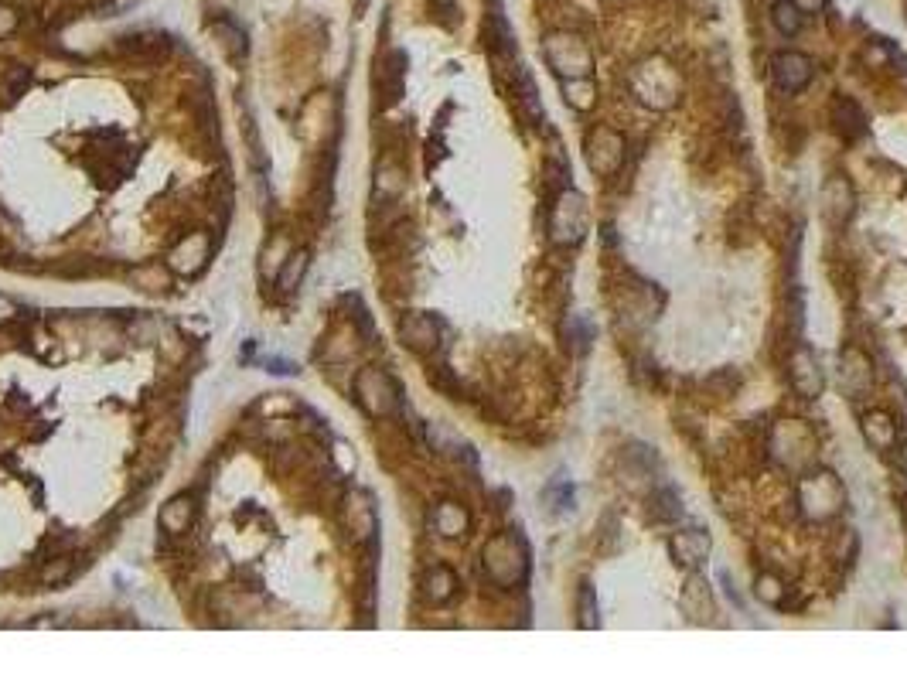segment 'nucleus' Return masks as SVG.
Wrapping results in <instances>:
<instances>
[{
    "mask_svg": "<svg viewBox=\"0 0 907 682\" xmlns=\"http://www.w3.org/2000/svg\"><path fill=\"white\" fill-rule=\"evenodd\" d=\"M430 526L437 529V536L444 539H461L471 529V515L461 502H440L434 515H430Z\"/></svg>",
    "mask_w": 907,
    "mask_h": 682,
    "instance_id": "obj_16",
    "label": "nucleus"
},
{
    "mask_svg": "<svg viewBox=\"0 0 907 682\" xmlns=\"http://www.w3.org/2000/svg\"><path fill=\"white\" fill-rule=\"evenodd\" d=\"M792 382H795V389L805 399L822 396V389H826V372H822V365H819V359H815L812 348H798V352H795V359H792Z\"/></svg>",
    "mask_w": 907,
    "mask_h": 682,
    "instance_id": "obj_13",
    "label": "nucleus"
},
{
    "mask_svg": "<svg viewBox=\"0 0 907 682\" xmlns=\"http://www.w3.org/2000/svg\"><path fill=\"white\" fill-rule=\"evenodd\" d=\"M18 24H21L18 11H14V7H7V4H0V38L14 35V31H18Z\"/></svg>",
    "mask_w": 907,
    "mask_h": 682,
    "instance_id": "obj_32",
    "label": "nucleus"
},
{
    "mask_svg": "<svg viewBox=\"0 0 907 682\" xmlns=\"http://www.w3.org/2000/svg\"><path fill=\"white\" fill-rule=\"evenodd\" d=\"M792 4H795L802 14H819V11H826L829 0H792Z\"/></svg>",
    "mask_w": 907,
    "mask_h": 682,
    "instance_id": "obj_34",
    "label": "nucleus"
},
{
    "mask_svg": "<svg viewBox=\"0 0 907 682\" xmlns=\"http://www.w3.org/2000/svg\"><path fill=\"white\" fill-rule=\"evenodd\" d=\"M798 509L812 522L836 519L846 509V485L836 478V471L815 468L809 474H802L798 478Z\"/></svg>",
    "mask_w": 907,
    "mask_h": 682,
    "instance_id": "obj_1",
    "label": "nucleus"
},
{
    "mask_svg": "<svg viewBox=\"0 0 907 682\" xmlns=\"http://www.w3.org/2000/svg\"><path fill=\"white\" fill-rule=\"evenodd\" d=\"M590 232V205L587 195L573 185H563L560 195L553 198L549 212V239L556 246H580Z\"/></svg>",
    "mask_w": 907,
    "mask_h": 682,
    "instance_id": "obj_4",
    "label": "nucleus"
},
{
    "mask_svg": "<svg viewBox=\"0 0 907 682\" xmlns=\"http://www.w3.org/2000/svg\"><path fill=\"white\" fill-rule=\"evenodd\" d=\"M348 522H352V532H355L359 539L369 536L372 526H376V512H372L369 498L352 495V502H348Z\"/></svg>",
    "mask_w": 907,
    "mask_h": 682,
    "instance_id": "obj_27",
    "label": "nucleus"
},
{
    "mask_svg": "<svg viewBox=\"0 0 907 682\" xmlns=\"http://www.w3.org/2000/svg\"><path fill=\"white\" fill-rule=\"evenodd\" d=\"M307 263H311V256H307V249H290V256L284 260V266L277 270V287L280 290H297L307 273Z\"/></svg>",
    "mask_w": 907,
    "mask_h": 682,
    "instance_id": "obj_24",
    "label": "nucleus"
},
{
    "mask_svg": "<svg viewBox=\"0 0 907 682\" xmlns=\"http://www.w3.org/2000/svg\"><path fill=\"white\" fill-rule=\"evenodd\" d=\"M713 553V539L706 529H679L669 536V556L686 570H700L706 567Z\"/></svg>",
    "mask_w": 907,
    "mask_h": 682,
    "instance_id": "obj_10",
    "label": "nucleus"
},
{
    "mask_svg": "<svg viewBox=\"0 0 907 682\" xmlns=\"http://www.w3.org/2000/svg\"><path fill=\"white\" fill-rule=\"evenodd\" d=\"M829 116H832V130H836L846 144H853V140H860L863 133H867V113H863L860 103H853L850 96L839 93L836 99H832Z\"/></svg>",
    "mask_w": 907,
    "mask_h": 682,
    "instance_id": "obj_15",
    "label": "nucleus"
},
{
    "mask_svg": "<svg viewBox=\"0 0 907 682\" xmlns=\"http://www.w3.org/2000/svg\"><path fill=\"white\" fill-rule=\"evenodd\" d=\"M815 76V62L802 52H775L771 55V82L781 93H802L809 89V82Z\"/></svg>",
    "mask_w": 907,
    "mask_h": 682,
    "instance_id": "obj_9",
    "label": "nucleus"
},
{
    "mask_svg": "<svg viewBox=\"0 0 907 682\" xmlns=\"http://www.w3.org/2000/svg\"><path fill=\"white\" fill-rule=\"evenodd\" d=\"M212 35H215V41H219L222 48H226L229 58H246L249 41H246V31H243V24H239V21L215 18L212 21Z\"/></svg>",
    "mask_w": 907,
    "mask_h": 682,
    "instance_id": "obj_20",
    "label": "nucleus"
},
{
    "mask_svg": "<svg viewBox=\"0 0 907 682\" xmlns=\"http://www.w3.org/2000/svg\"><path fill=\"white\" fill-rule=\"evenodd\" d=\"M860 430H863V440H867L873 451H890V447H897V423L884 410L867 413V417L860 420Z\"/></svg>",
    "mask_w": 907,
    "mask_h": 682,
    "instance_id": "obj_17",
    "label": "nucleus"
},
{
    "mask_svg": "<svg viewBox=\"0 0 907 682\" xmlns=\"http://www.w3.org/2000/svg\"><path fill=\"white\" fill-rule=\"evenodd\" d=\"M560 93H563V103L570 106V110L577 113H587L597 106V86H594V76L587 79H563L560 82Z\"/></svg>",
    "mask_w": 907,
    "mask_h": 682,
    "instance_id": "obj_21",
    "label": "nucleus"
},
{
    "mask_svg": "<svg viewBox=\"0 0 907 682\" xmlns=\"http://www.w3.org/2000/svg\"><path fill=\"white\" fill-rule=\"evenodd\" d=\"M399 338H403V345L410 348V352H434L437 341H440V324L430 318V314H406L403 321H399Z\"/></svg>",
    "mask_w": 907,
    "mask_h": 682,
    "instance_id": "obj_12",
    "label": "nucleus"
},
{
    "mask_svg": "<svg viewBox=\"0 0 907 682\" xmlns=\"http://www.w3.org/2000/svg\"><path fill=\"white\" fill-rule=\"evenodd\" d=\"M631 93L648 110H672L682 99V76L665 58H648L631 76Z\"/></svg>",
    "mask_w": 907,
    "mask_h": 682,
    "instance_id": "obj_3",
    "label": "nucleus"
},
{
    "mask_svg": "<svg viewBox=\"0 0 907 682\" xmlns=\"http://www.w3.org/2000/svg\"><path fill=\"white\" fill-rule=\"evenodd\" d=\"M686 611L693 614L696 621H706V614H713V594H710V587H706V580L703 577H696V570H693V577H689V584H686Z\"/></svg>",
    "mask_w": 907,
    "mask_h": 682,
    "instance_id": "obj_23",
    "label": "nucleus"
},
{
    "mask_svg": "<svg viewBox=\"0 0 907 682\" xmlns=\"http://www.w3.org/2000/svg\"><path fill=\"white\" fill-rule=\"evenodd\" d=\"M485 573L502 590H515L529 580V543L515 532H502L485 546Z\"/></svg>",
    "mask_w": 907,
    "mask_h": 682,
    "instance_id": "obj_2",
    "label": "nucleus"
},
{
    "mask_svg": "<svg viewBox=\"0 0 907 682\" xmlns=\"http://www.w3.org/2000/svg\"><path fill=\"white\" fill-rule=\"evenodd\" d=\"M652 502H655V515H659L662 522H672V519H679V515H682L679 498H676V492H672V488H659Z\"/></svg>",
    "mask_w": 907,
    "mask_h": 682,
    "instance_id": "obj_29",
    "label": "nucleus"
},
{
    "mask_svg": "<svg viewBox=\"0 0 907 682\" xmlns=\"http://www.w3.org/2000/svg\"><path fill=\"white\" fill-rule=\"evenodd\" d=\"M14 318H18V304H14L11 297L0 294V324H11Z\"/></svg>",
    "mask_w": 907,
    "mask_h": 682,
    "instance_id": "obj_33",
    "label": "nucleus"
},
{
    "mask_svg": "<svg viewBox=\"0 0 907 682\" xmlns=\"http://www.w3.org/2000/svg\"><path fill=\"white\" fill-rule=\"evenodd\" d=\"M355 399L369 417H389L399 410V389L382 369H362L355 379Z\"/></svg>",
    "mask_w": 907,
    "mask_h": 682,
    "instance_id": "obj_7",
    "label": "nucleus"
},
{
    "mask_svg": "<svg viewBox=\"0 0 907 682\" xmlns=\"http://www.w3.org/2000/svg\"><path fill=\"white\" fill-rule=\"evenodd\" d=\"M584 161L597 178H614L624 168V161H628V140H624V133L607 127V123H597L584 140Z\"/></svg>",
    "mask_w": 907,
    "mask_h": 682,
    "instance_id": "obj_6",
    "label": "nucleus"
},
{
    "mask_svg": "<svg viewBox=\"0 0 907 682\" xmlns=\"http://www.w3.org/2000/svg\"><path fill=\"white\" fill-rule=\"evenodd\" d=\"M904 519H907V495H904Z\"/></svg>",
    "mask_w": 907,
    "mask_h": 682,
    "instance_id": "obj_35",
    "label": "nucleus"
},
{
    "mask_svg": "<svg viewBox=\"0 0 907 682\" xmlns=\"http://www.w3.org/2000/svg\"><path fill=\"white\" fill-rule=\"evenodd\" d=\"M754 594L761 597L764 604H781V597H785V587H781V580L778 577H757V584H754Z\"/></svg>",
    "mask_w": 907,
    "mask_h": 682,
    "instance_id": "obj_30",
    "label": "nucleus"
},
{
    "mask_svg": "<svg viewBox=\"0 0 907 682\" xmlns=\"http://www.w3.org/2000/svg\"><path fill=\"white\" fill-rule=\"evenodd\" d=\"M594 338H597V328H594V321H590V314H570V318L563 321V341H567V348L573 355H587L590 348H594Z\"/></svg>",
    "mask_w": 907,
    "mask_h": 682,
    "instance_id": "obj_19",
    "label": "nucleus"
},
{
    "mask_svg": "<svg viewBox=\"0 0 907 682\" xmlns=\"http://www.w3.org/2000/svg\"><path fill=\"white\" fill-rule=\"evenodd\" d=\"M454 594H457V577H454V570H447V567H434L423 577V597H427L430 604H447V601H454Z\"/></svg>",
    "mask_w": 907,
    "mask_h": 682,
    "instance_id": "obj_22",
    "label": "nucleus"
},
{
    "mask_svg": "<svg viewBox=\"0 0 907 682\" xmlns=\"http://www.w3.org/2000/svg\"><path fill=\"white\" fill-rule=\"evenodd\" d=\"M543 58L556 79H587L594 76V52L577 31H553L543 38Z\"/></svg>",
    "mask_w": 907,
    "mask_h": 682,
    "instance_id": "obj_5",
    "label": "nucleus"
},
{
    "mask_svg": "<svg viewBox=\"0 0 907 682\" xmlns=\"http://www.w3.org/2000/svg\"><path fill=\"white\" fill-rule=\"evenodd\" d=\"M771 21H775V28L781 31V35H798L802 31V24H805V14L798 11V7L792 4V0H778L775 7H771Z\"/></svg>",
    "mask_w": 907,
    "mask_h": 682,
    "instance_id": "obj_26",
    "label": "nucleus"
},
{
    "mask_svg": "<svg viewBox=\"0 0 907 682\" xmlns=\"http://www.w3.org/2000/svg\"><path fill=\"white\" fill-rule=\"evenodd\" d=\"M205 263H208V236H202V232H191L188 239H181L168 256V266L174 273H181V277H195Z\"/></svg>",
    "mask_w": 907,
    "mask_h": 682,
    "instance_id": "obj_14",
    "label": "nucleus"
},
{
    "mask_svg": "<svg viewBox=\"0 0 907 682\" xmlns=\"http://www.w3.org/2000/svg\"><path fill=\"white\" fill-rule=\"evenodd\" d=\"M191 522H195V498L188 495H174L161 509V515H157V526L168 532V536H185Z\"/></svg>",
    "mask_w": 907,
    "mask_h": 682,
    "instance_id": "obj_18",
    "label": "nucleus"
},
{
    "mask_svg": "<svg viewBox=\"0 0 907 682\" xmlns=\"http://www.w3.org/2000/svg\"><path fill=\"white\" fill-rule=\"evenodd\" d=\"M577 621H580V628H587V631H594L597 625H601L597 590H594V584H590V580H584V584H580V590H577Z\"/></svg>",
    "mask_w": 907,
    "mask_h": 682,
    "instance_id": "obj_25",
    "label": "nucleus"
},
{
    "mask_svg": "<svg viewBox=\"0 0 907 682\" xmlns=\"http://www.w3.org/2000/svg\"><path fill=\"white\" fill-rule=\"evenodd\" d=\"M573 498H577V492H573L570 481H556V485L546 488V502H553V505H549L553 512H570L573 509Z\"/></svg>",
    "mask_w": 907,
    "mask_h": 682,
    "instance_id": "obj_28",
    "label": "nucleus"
},
{
    "mask_svg": "<svg viewBox=\"0 0 907 682\" xmlns=\"http://www.w3.org/2000/svg\"><path fill=\"white\" fill-rule=\"evenodd\" d=\"M430 11H434V18L440 21V24H447V28H454L457 21V4L454 0H430Z\"/></svg>",
    "mask_w": 907,
    "mask_h": 682,
    "instance_id": "obj_31",
    "label": "nucleus"
},
{
    "mask_svg": "<svg viewBox=\"0 0 907 682\" xmlns=\"http://www.w3.org/2000/svg\"><path fill=\"white\" fill-rule=\"evenodd\" d=\"M839 386L850 399H863L873 386V369L870 359L860 348H846L843 359H839Z\"/></svg>",
    "mask_w": 907,
    "mask_h": 682,
    "instance_id": "obj_11",
    "label": "nucleus"
},
{
    "mask_svg": "<svg viewBox=\"0 0 907 682\" xmlns=\"http://www.w3.org/2000/svg\"><path fill=\"white\" fill-rule=\"evenodd\" d=\"M771 454H775L785 468H805L809 457L815 454V434L802 420H785L775 430V437H771Z\"/></svg>",
    "mask_w": 907,
    "mask_h": 682,
    "instance_id": "obj_8",
    "label": "nucleus"
}]
</instances>
